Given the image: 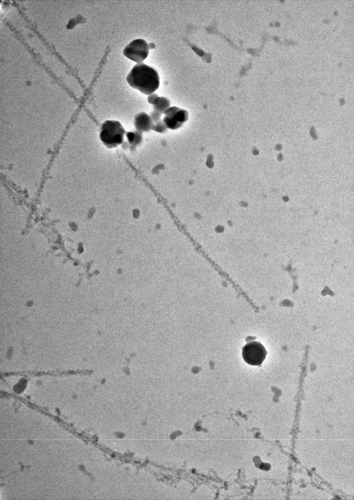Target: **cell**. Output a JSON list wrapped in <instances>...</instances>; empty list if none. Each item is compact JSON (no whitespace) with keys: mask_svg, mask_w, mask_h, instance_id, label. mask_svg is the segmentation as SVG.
<instances>
[{"mask_svg":"<svg viewBox=\"0 0 354 500\" xmlns=\"http://www.w3.org/2000/svg\"><path fill=\"white\" fill-rule=\"evenodd\" d=\"M148 102L153 105V110L161 114L170 105V102L166 97H159L157 94L153 93L147 97Z\"/></svg>","mask_w":354,"mask_h":500,"instance_id":"52a82bcc","label":"cell"},{"mask_svg":"<svg viewBox=\"0 0 354 500\" xmlns=\"http://www.w3.org/2000/svg\"><path fill=\"white\" fill-rule=\"evenodd\" d=\"M162 120L168 129H177L182 126L189 117L187 111L179 107L173 106L169 107L163 113Z\"/></svg>","mask_w":354,"mask_h":500,"instance_id":"5b68a950","label":"cell"},{"mask_svg":"<svg viewBox=\"0 0 354 500\" xmlns=\"http://www.w3.org/2000/svg\"><path fill=\"white\" fill-rule=\"evenodd\" d=\"M125 136L128 143L133 146H139L142 142V132L137 130L126 132Z\"/></svg>","mask_w":354,"mask_h":500,"instance_id":"ba28073f","label":"cell"},{"mask_svg":"<svg viewBox=\"0 0 354 500\" xmlns=\"http://www.w3.org/2000/svg\"><path fill=\"white\" fill-rule=\"evenodd\" d=\"M167 129L168 128L162 120L157 122L153 123L152 129V130L159 133H164L167 131Z\"/></svg>","mask_w":354,"mask_h":500,"instance_id":"9c48e42d","label":"cell"},{"mask_svg":"<svg viewBox=\"0 0 354 500\" xmlns=\"http://www.w3.org/2000/svg\"><path fill=\"white\" fill-rule=\"evenodd\" d=\"M126 80L131 87L149 95L157 89L160 83L157 70L143 62L135 65Z\"/></svg>","mask_w":354,"mask_h":500,"instance_id":"6da1fadb","label":"cell"},{"mask_svg":"<svg viewBox=\"0 0 354 500\" xmlns=\"http://www.w3.org/2000/svg\"><path fill=\"white\" fill-rule=\"evenodd\" d=\"M149 44L142 39L131 41L124 48L123 55L129 60L138 63L142 62L148 56Z\"/></svg>","mask_w":354,"mask_h":500,"instance_id":"3957f363","label":"cell"},{"mask_svg":"<svg viewBox=\"0 0 354 500\" xmlns=\"http://www.w3.org/2000/svg\"><path fill=\"white\" fill-rule=\"evenodd\" d=\"M267 351L259 342L251 341L247 343L242 348V355L247 363L258 366L264 360Z\"/></svg>","mask_w":354,"mask_h":500,"instance_id":"277c9868","label":"cell"},{"mask_svg":"<svg viewBox=\"0 0 354 500\" xmlns=\"http://www.w3.org/2000/svg\"><path fill=\"white\" fill-rule=\"evenodd\" d=\"M126 133L124 126L120 122L108 120L101 125L99 139L105 147L114 148L123 143Z\"/></svg>","mask_w":354,"mask_h":500,"instance_id":"7a4b0ae2","label":"cell"},{"mask_svg":"<svg viewBox=\"0 0 354 500\" xmlns=\"http://www.w3.org/2000/svg\"><path fill=\"white\" fill-rule=\"evenodd\" d=\"M134 125L136 130L141 132H147L152 130L153 122L150 115L140 112L136 115Z\"/></svg>","mask_w":354,"mask_h":500,"instance_id":"8992f818","label":"cell"}]
</instances>
